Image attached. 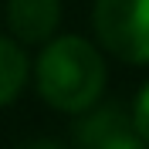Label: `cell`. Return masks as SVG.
<instances>
[{
    "instance_id": "7",
    "label": "cell",
    "mask_w": 149,
    "mask_h": 149,
    "mask_svg": "<svg viewBox=\"0 0 149 149\" xmlns=\"http://www.w3.org/2000/svg\"><path fill=\"white\" fill-rule=\"evenodd\" d=\"M24 149H65V146L54 142V139H34V142H27Z\"/></svg>"
},
{
    "instance_id": "5",
    "label": "cell",
    "mask_w": 149,
    "mask_h": 149,
    "mask_svg": "<svg viewBox=\"0 0 149 149\" xmlns=\"http://www.w3.org/2000/svg\"><path fill=\"white\" fill-rule=\"evenodd\" d=\"M27 71L31 68H27V54H24L20 41L0 34V109L20 95L24 81H27Z\"/></svg>"
},
{
    "instance_id": "2",
    "label": "cell",
    "mask_w": 149,
    "mask_h": 149,
    "mask_svg": "<svg viewBox=\"0 0 149 149\" xmlns=\"http://www.w3.org/2000/svg\"><path fill=\"white\" fill-rule=\"evenodd\" d=\"M92 27L109 54L149 65V0H95Z\"/></svg>"
},
{
    "instance_id": "4",
    "label": "cell",
    "mask_w": 149,
    "mask_h": 149,
    "mask_svg": "<svg viewBox=\"0 0 149 149\" xmlns=\"http://www.w3.org/2000/svg\"><path fill=\"white\" fill-rule=\"evenodd\" d=\"M61 24V0H7V27L20 44H44Z\"/></svg>"
},
{
    "instance_id": "6",
    "label": "cell",
    "mask_w": 149,
    "mask_h": 149,
    "mask_svg": "<svg viewBox=\"0 0 149 149\" xmlns=\"http://www.w3.org/2000/svg\"><path fill=\"white\" fill-rule=\"evenodd\" d=\"M132 125H136V132L142 136V142L149 146V81L142 85V92L136 95V102H132Z\"/></svg>"
},
{
    "instance_id": "1",
    "label": "cell",
    "mask_w": 149,
    "mask_h": 149,
    "mask_svg": "<svg viewBox=\"0 0 149 149\" xmlns=\"http://www.w3.org/2000/svg\"><path fill=\"white\" fill-rule=\"evenodd\" d=\"M34 81H37V95L51 109L85 115L88 109H95V102L102 98V88H105L102 51L92 41L74 34L54 37L37 54Z\"/></svg>"
},
{
    "instance_id": "3",
    "label": "cell",
    "mask_w": 149,
    "mask_h": 149,
    "mask_svg": "<svg viewBox=\"0 0 149 149\" xmlns=\"http://www.w3.org/2000/svg\"><path fill=\"white\" fill-rule=\"evenodd\" d=\"M74 139L81 149H149L132 125V115H125L119 105H105L95 112L88 109V115L74 129Z\"/></svg>"
}]
</instances>
